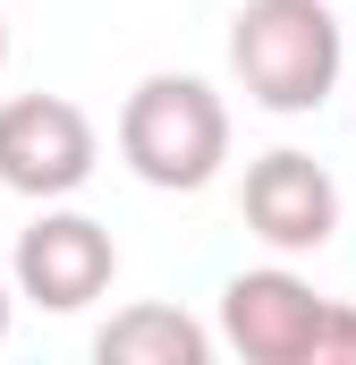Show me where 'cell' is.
<instances>
[{"label": "cell", "mask_w": 356, "mask_h": 365, "mask_svg": "<svg viewBox=\"0 0 356 365\" xmlns=\"http://www.w3.org/2000/svg\"><path fill=\"white\" fill-rule=\"evenodd\" d=\"M340 68H348V34L331 0H246L229 17V77L271 119L323 110L340 93Z\"/></svg>", "instance_id": "cell-1"}, {"label": "cell", "mask_w": 356, "mask_h": 365, "mask_svg": "<svg viewBox=\"0 0 356 365\" xmlns=\"http://www.w3.org/2000/svg\"><path fill=\"white\" fill-rule=\"evenodd\" d=\"M221 340L246 365H356V306L288 264H255L221 280Z\"/></svg>", "instance_id": "cell-2"}, {"label": "cell", "mask_w": 356, "mask_h": 365, "mask_svg": "<svg viewBox=\"0 0 356 365\" xmlns=\"http://www.w3.org/2000/svg\"><path fill=\"white\" fill-rule=\"evenodd\" d=\"M119 162L162 195H195L221 179L229 162V102L187 77V68H153L119 102Z\"/></svg>", "instance_id": "cell-3"}, {"label": "cell", "mask_w": 356, "mask_h": 365, "mask_svg": "<svg viewBox=\"0 0 356 365\" xmlns=\"http://www.w3.org/2000/svg\"><path fill=\"white\" fill-rule=\"evenodd\" d=\"M102 162V136L68 93H9L0 102V187L26 204L77 195Z\"/></svg>", "instance_id": "cell-4"}, {"label": "cell", "mask_w": 356, "mask_h": 365, "mask_svg": "<svg viewBox=\"0 0 356 365\" xmlns=\"http://www.w3.org/2000/svg\"><path fill=\"white\" fill-rule=\"evenodd\" d=\"M110 280H119V247H110V230H102L93 212H68V195L43 204V212L17 230L9 289H17L26 306H43V314H85Z\"/></svg>", "instance_id": "cell-5"}, {"label": "cell", "mask_w": 356, "mask_h": 365, "mask_svg": "<svg viewBox=\"0 0 356 365\" xmlns=\"http://www.w3.org/2000/svg\"><path fill=\"white\" fill-rule=\"evenodd\" d=\"M238 212H246V230L263 238L271 255H323V247L340 238V179H331L314 153L271 145V153L246 162Z\"/></svg>", "instance_id": "cell-6"}, {"label": "cell", "mask_w": 356, "mask_h": 365, "mask_svg": "<svg viewBox=\"0 0 356 365\" xmlns=\"http://www.w3.org/2000/svg\"><path fill=\"white\" fill-rule=\"evenodd\" d=\"M93 357L102 365H204L212 357V331L178 306H127L93 331Z\"/></svg>", "instance_id": "cell-7"}, {"label": "cell", "mask_w": 356, "mask_h": 365, "mask_svg": "<svg viewBox=\"0 0 356 365\" xmlns=\"http://www.w3.org/2000/svg\"><path fill=\"white\" fill-rule=\"evenodd\" d=\"M9 314H17V289L0 280V349H9Z\"/></svg>", "instance_id": "cell-8"}, {"label": "cell", "mask_w": 356, "mask_h": 365, "mask_svg": "<svg viewBox=\"0 0 356 365\" xmlns=\"http://www.w3.org/2000/svg\"><path fill=\"white\" fill-rule=\"evenodd\" d=\"M0 68H9V17H0Z\"/></svg>", "instance_id": "cell-9"}]
</instances>
